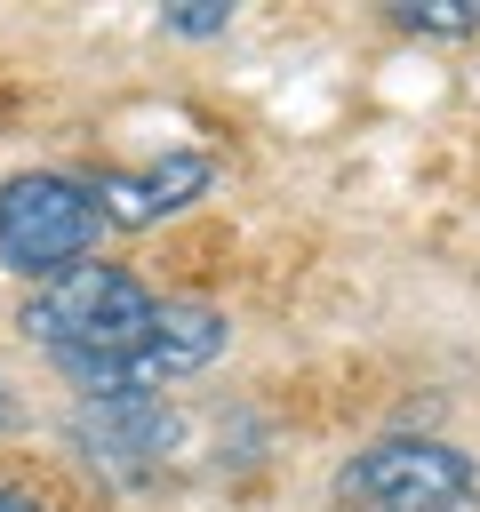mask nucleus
<instances>
[{
    "label": "nucleus",
    "mask_w": 480,
    "mask_h": 512,
    "mask_svg": "<svg viewBox=\"0 0 480 512\" xmlns=\"http://www.w3.org/2000/svg\"><path fill=\"white\" fill-rule=\"evenodd\" d=\"M152 312H160V296H152L128 264H72V272H56V280H40V288L24 296L16 328L80 384L88 368L136 352L144 328H152Z\"/></svg>",
    "instance_id": "f257e3e1"
},
{
    "label": "nucleus",
    "mask_w": 480,
    "mask_h": 512,
    "mask_svg": "<svg viewBox=\"0 0 480 512\" xmlns=\"http://www.w3.org/2000/svg\"><path fill=\"white\" fill-rule=\"evenodd\" d=\"M336 512H480V464L432 432H384L328 480Z\"/></svg>",
    "instance_id": "f03ea898"
},
{
    "label": "nucleus",
    "mask_w": 480,
    "mask_h": 512,
    "mask_svg": "<svg viewBox=\"0 0 480 512\" xmlns=\"http://www.w3.org/2000/svg\"><path fill=\"white\" fill-rule=\"evenodd\" d=\"M96 240H104V208H96V184L88 176H64V168H16L0 184V264L16 280H56L72 264H96Z\"/></svg>",
    "instance_id": "7ed1b4c3"
},
{
    "label": "nucleus",
    "mask_w": 480,
    "mask_h": 512,
    "mask_svg": "<svg viewBox=\"0 0 480 512\" xmlns=\"http://www.w3.org/2000/svg\"><path fill=\"white\" fill-rule=\"evenodd\" d=\"M224 344H232V328H224L216 304L160 296L144 344L120 352V360H104V368H88V376H80V400H144V392H160V384H176V376H200Z\"/></svg>",
    "instance_id": "20e7f679"
},
{
    "label": "nucleus",
    "mask_w": 480,
    "mask_h": 512,
    "mask_svg": "<svg viewBox=\"0 0 480 512\" xmlns=\"http://www.w3.org/2000/svg\"><path fill=\"white\" fill-rule=\"evenodd\" d=\"M64 432H72V456L88 472H104V480H152L176 456L184 424H176V408L160 392H144V400H80Z\"/></svg>",
    "instance_id": "39448f33"
},
{
    "label": "nucleus",
    "mask_w": 480,
    "mask_h": 512,
    "mask_svg": "<svg viewBox=\"0 0 480 512\" xmlns=\"http://www.w3.org/2000/svg\"><path fill=\"white\" fill-rule=\"evenodd\" d=\"M88 184H96V208H104V224H120V232H144V224H160V216L192 208V200L216 184V160H208V152H160L152 168H96Z\"/></svg>",
    "instance_id": "423d86ee"
},
{
    "label": "nucleus",
    "mask_w": 480,
    "mask_h": 512,
    "mask_svg": "<svg viewBox=\"0 0 480 512\" xmlns=\"http://www.w3.org/2000/svg\"><path fill=\"white\" fill-rule=\"evenodd\" d=\"M384 16L400 32H416V40H464V32H480V0H392Z\"/></svg>",
    "instance_id": "0eeeda50"
},
{
    "label": "nucleus",
    "mask_w": 480,
    "mask_h": 512,
    "mask_svg": "<svg viewBox=\"0 0 480 512\" xmlns=\"http://www.w3.org/2000/svg\"><path fill=\"white\" fill-rule=\"evenodd\" d=\"M160 24L184 32V40H216V32L232 24V8H224V0H176V8H160Z\"/></svg>",
    "instance_id": "6e6552de"
},
{
    "label": "nucleus",
    "mask_w": 480,
    "mask_h": 512,
    "mask_svg": "<svg viewBox=\"0 0 480 512\" xmlns=\"http://www.w3.org/2000/svg\"><path fill=\"white\" fill-rule=\"evenodd\" d=\"M0 512H48L32 488H16V480H0Z\"/></svg>",
    "instance_id": "1a4fd4ad"
},
{
    "label": "nucleus",
    "mask_w": 480,
    "mask_h": 512,
    "mask_svg": "<svg viewBox=\"0 0 480 512\" xmlns=\"http://www.w3.org/2000/svg\"><path fill=\"white\" fill-rule=\"evenodd\" d=\"M16 416H24V400H16V384L0 376V432H16Z\"/></svg>",
    "instance_id": "9d476101"
}]
</instances>
